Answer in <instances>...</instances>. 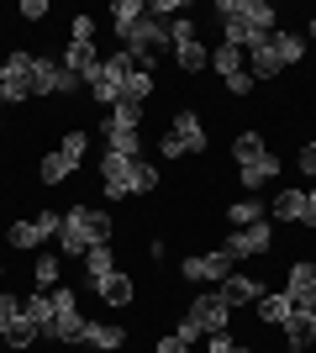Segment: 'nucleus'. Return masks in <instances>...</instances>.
<instances>
[{
    "mask_svg": "<svg viewBox=\"0 0 316 353\" xmlns=\"http://www.w3.org/2000/svg\"><path fill=\"white\" fill-rule=\"evenodd\" d=\"M116 237V216L101 206H69L63 211V227H59V253H69V259H85L90 248H101V243H111Z\"/></svg>",
    "mask_w": 316,
    "mask_h": 353,
    "instance_id": "obj_1",
    "label": "nucleus"
},
{
    "mask_svg": "<svg viewBox=\"0 0 316 353\" xmlns=\"http://www.w3.org/2000/svg\"><path fill=\"white\" fill-rule=\"evenodd\" d=\"M132 69H137V63H132V53H127V48H116V53H105V59H101V69H95L90 79H85V90H90V101L111 111V105L121 101V85H127V74H132Z\"/></svg>",
    "mask_w": 316,
    "mask_h": 353,
    "instance_id": "obj_2",
    "label": "nucleus"
},
{
    "mask_svg": "<svg viewBox=\"0 0 316 353\" xmlns=\"http://www.w3.org/2000/svg\"><path fill=\"white\" fill-rule=\"evenodd\" d=\"M74 90H85V79H74L48 53H32V101H59V95H74Z\"/></svg>",
    "mask_w": 316,
    "mask_h": 353,
    "instance_id": "obj_3",
    "label": "nucleus"
},
{
    "mask_svg": "<svg viewBox=\"0 0 316 353\" xmlns=\"http://www.w3.org/2000/svg\"><path fill=\"white\" fill-rule=\"evenodd\" d=\"M85 327H90V316L79 311V295L69 285H53V327H48V343H79Z\"/></svg>",
    "mask_w": 316,
    "mask_h": 353,
    "instance_id": "obj_4",
    "label": "nucleus"
},
{
    "mask_svg": "<svg viewBox=\"0 0 316 353\" xmlns=\"http://www.w3.org/2000/svg\"><path fill=\"white\" fill-rule=\"evenodd\" d=\"M232 301H227L222 290H200L196 301H190V306H185V316H190V322H200V332H232Z\"/></svg>",
    "mask_w": 316,
    "mask_h": 353,
    "instance_id": "obj_5",
    "label": "nucleus"
},
{
    "mask_svg": "<svg viewBox=\"0 0 316 353\" xmlns=\"http://www.w3.org/2000/svg\"><path fill=\"white\" fill-rule=\"evenodd\" d=\"M269 248H274V227H269V216L253 221V227H238V232L222 243V253L232 259V264H242V259H264Z\"/></svg>",
    "mask_w": 316,
    "mask_h": 353,
    "instance_id": "obj_6",
    "label": "nucleus"
},
{
    "mask_svg": "<svg viewBox=\"0 0 316 353\" xmlns=\"http://www.w3.org/2000/svg\"><path fill=\"white\" fill-rule=\"evenodd\" d=\"M0 95H6V105H27V101H32V53H27V48L6 53V79H0Z\"/></svg>",
    "mask_w": 316,
    "mask_h": 353,
    "instance_id": "obj_7",
    "label": "nucleus"
},
{
    "mask_svg": "<svg viewBox=\"0 0 316 353\" xmlns=\"http://www.w3.org/2000/svg\"><path fill=\"white\" fill-rule=\"evenodd\" d=\"M232 269H238V264H232L222 248H211V253H190V259L180 264V274H185L190 285H222Z\"/></svg>",
    "mask_w": 316,
    "mask_h": 353,
    "instance_id": "obj_8",
    "label": "nucleus"
},
{
    "mask_svg": "<svg viewBox=\"0 0 316 353\" xmlns=\"http://www.w3.org/2000/svg\"><path fill=\"white\" fill-rule=\"evenodd\" d=\"M132 163L137 159H121V153H111V148L101 153V190H105V201L132 195Z\"/></svg>",
    "mask_w": 316,
    "mask_h": 353,
    "instance_id": "obj_9",
    "label": "nucleus"
},
{
    "mask_svg": "<svg viewBox=\"0 0 316 353\" xmlns=\"http://www.w3.org/2000/svg\"><path fill=\"white\" fill-rule=\"evenodd\" d=\"M285 295L295 311H316V264L311 259H301V264H290L285 274Z\"/></svg>",
    "mask_w": 316,
    "mask_h": 353,
    "instance_id": "obj_10",
    "label": "nucleus"
},
{
    "mask_svg": "<svg viewBox=\"0 0 316 353\" xmlns=\"http://www.w3.org/2000/svg\"><path fill=\"white\" fill-rule=\"evenodd\" d=\"M95 295H101V306H111V311H127L137 301V285H132V274H121V269H111L105 280H85Z\"/></svg>",
    "mask_w": 316,
    "mask_h": 353,
    "instance_id": "obj_11",
    "label": "nucleus"
},
{
    "mask_svg": "<svg viewBox=\"0 0 316 353\" xmlns=\"http://www.w3.org/2000/svg\"><path fill=\"white\" fill-rule=\"evenodd\" d=\"M169 132L185 143V153H206V121H200V111H174V121H169Z\"/></svg>",
    "mask_w": 316,
    "mask_h": 353,
    "instance_id": "obj_12",
    "label": "nucleus"
},
{
    "mask_svg": "<svg viewBox=\"0 0 316 353\" xmlns=\"http://www.w3.org/2000/svg\"><path fill=\"white\" fill-rule=\"evenodd\" d=\"M238 174H242V195H258V190H264V185H274V179L285 174V163L274 159V153H264V159H258V163H242Z\"/></svg>",
    "mask_w": 316,
    "mask_h": 353,
    "instance_id": "obj_13",
    "label": "nucleus"
},
{
    "mask_svg": "<svg viewBox=\"0 0 316 353\" xmlns=\"http://www.w3.org/2000/svg\"><path fill=\"white\" fill-rule=\"evenodd\" d=\"M280 327H285V348L290 353H306L316 343V311H290Z\"/></svg>",
    "mask_w": 316,
    "mask_h": 353,
    "instance_id": "obj_14",
    "label": "nucleus"
},
{
    "mask_svg": "<svg viewBox=\"0 0 316 353\" xmlns=\"http://www.w3.org/2000/svg\"><path fill=\"white\" fill-rule=\"evenodd\" d=\"M59 63H63L69 74H74V79H90V74L101 69V48H95V43H69Z\"/></svg>",
    "mask_w": 316,
    "mask_h": 353,
    "instance_id": "obj_15",
    "label": "nucleus"
},
{
    "mask_svg": "<svg viewBox=\"0 0 316 353\" xmlns=\"http://www.w3.org/2000/svg\"><path fill=\"white\" fill-rule=\"evenodd\" d=\"M79 343H85V348H95V353H116L121 343H127V327H121V322H90Z\"/></svg>",
    "mask_w": 316,
    "mask_h": 353,
    "instance_id": "obj_16",
    "label": "nucleus"
},
{
    "mask_svg": "<svg viewBox=\"0 0 316 353\" xmlns=\"http://www.w3.org/2000/svg\"><path fill=\"white\" fill-rule=\"evenodd\" d=\"M269 221H306V190L301 185H285L269 201Z\"/></svg>",
    "mask_w": 316,
    "mask_h": 353,
    "instance_id": "obj_17",
    "label": "nucleus"
},
{
    "mask_svg": "<svg viewBox=\"0 0 316 353\" xmlns=\"http://www.w3.org/2000/svg\"><path fill=\"white\" fill-rule=\"evenodd\" d=\"M216 290H222L227 301H232V306H253L258 295H264V280H253V274H238V269H232V274H227V280L216 285Z\"/></svg>",
    "mask_w": 316,
    "mask_h": 353,
    "instance_id": "obj_18",
    "label": "nucleus"
},
{
    "mask_svg": "<svg viewBox=\"0 0 316 353\" xmlns=\"http://www.w3.org/2000/svg\"><path fill=\"white\" fill-rule=\"evenodd\" d=\"M280 74H285V63L274 59V48H269V43L248 48V79H253V85H264V79H280Z\"/></svg>",
    "mask_w": 316,
    "mask_h": 353,
    "instance_id": "obj_19",
    "label": "nucleus"
},
{
    "mask_svg": "<svg viewBox=\"0 0 316 353\" xmlns=\"http://www.w3.org/2000/svg\"><path fill=\"white\" fill-rule=\"evenodd\" d=\"M253 311H258V322H264V327H280L295 306H290V295H285V290H264V295L253 301Z\"/></svg>",
    "mask_w": 316,
    "mask_h": 353,
    "instance_id": "obj_20",
    "label": "nucleus"
},
{
    "mask_svg": "<svg viewBox=\"0 0 316 353\" xmlns=\"http://www.w3.org/2000/svg\"><path fill=\"white\" fill-rule=\"evenodd\" d=\"M32 343H43V327L27 316V306H21V316H16L11 327H6V348H16V353H27Z\"/></svg>",
    "mask_w": 316,
    "mask_h": 353,
    "instance_id": "obj_21",
    "label": "nucleus"
},
{
    "mask_svg": "<svg viewBox=\"0 0 316 353\" xmlns=\"http://www.w3.org/2000/svg\"><path fill=\"white\" fill-rule=\"evenodd\" d=\"M143 16H148V0H116V6H111V27H116L121 43H127V32H132Z\"/></svg>",
    "mask_w": 316,
    "mask_h": 353,
    "instance_id": "obj_22",
    "label": "nucleus"
},
{
    "mask_svg": "<svg viewBox=\"0 0 316 353\" xmlns=\"http://www.w3.org/2000/svg\"><path fill=\"white\" fill-rule=\"evenodd\" d=\"M242 16H248V27H253L258 37H274V32H280V16H274L269 0H242Z\"/></svg>",
    "mask_w": 316,
    "mask_h": 353,
    "instance_id": "obj_23",
    "label": "nucleus"
},
{
    "mask_svg": "<svg viewBox=\"0 0 316 353\" xmlns=\"http://www.w3.org/2000/svg\"><path fill=\"white\" fill-rule=\"evenodd\" d=\"M269 48H274V59L285 63V69H295V63L306 59V37H301V32H274Z\"/></svg>",
    "mask_w": 316,
    "mask_h": 353,
    "instance_id": "obj_24",
    "label": "nucleus"
},
{
    "mask_svg": "<svg viewBox=\"0 0 316 353\" xmlns=\"http://www.w3.org/2000/svg\"><path fill=\"white\" fill-rule=\"evenodd\" d=\"M101 132H105V148H111V153L143 159V132H132V127H101Z\"/></svg>",
    "mask_w": 316,
    "mask_h": 353,
    "instance_id": "obj_25",
    "label": "nucleus"
},
{
    "mask_svg": "<svg viewBox=\"0 0 316 353\" xmlns=\"http://www.w3.org/2000/svg\"><path fill=\"white\" fill-rule=\"evenodd\" d=\"M211 69L222 74V79H232V74L248 69V53H242V48H232V43H216V48H211Z\"/></svg>",
    "mask_w": 316,
    "mask_h": 353,
    "instance_id": "obj_26",
    "label": "nucleus"
},
{
    "mask_svg": "<svg viewBox=\"0 0 316 353\" xmlns=\"http://www.w3.org/2000/svg\"><path fill=\"white\" fill-rule=\"evenodd\" d=\"M143 117H148V105H137V101H116L111 111H105L101 127H132V132H143Z\"/></svg>",
    "mask_w": 316,
    "mask_h": 353,
    "instance_id": "obj_27",
    "label": "nucleus"
},
{
    "mask_svg": "<svg viewBox=\"0 0 316 353\" xmlns=\"http://www.w3.org/2000/svg\"><path fill=\"white\" fill-rule=\"evenodd\" d=\"M69 174H74V163L63 159L59 148H53V153H43V159H37V179H43L48 190H53V185H63V179H69Z\"/></svg>",
    "mask_w": 316,
    "mask_h": 353,
    "instance_id": "obj_28",
    "label": "nucleus"
},
{
    "mask_svg": "<svg viewBox=\"0 0 316 353\" xmlns=\"http://www.w3.org/2000/svg\"><path fill=\"white\" fill-rule=\"evenodd\" d=\"M264 216H269V206H264L258 195H242V201L227 206V221H232V227H253V221H264Z\"/></svg>",
    "mask_w": 316,
    "mask_h": 353,
    "instance_id": "obj_29",
    "label": "nucleus"
},
{
    "mask_svg": "<svg viewBox=\"0 0 316 353\" xmlns=\"http://www.w3.org/2000/svg\"><path fill=\"white\" fill-rule=\"evenodd\" d=\"M153 85H158V74H148V69H132V74H127V85H121V101H137V105H148Z\"/></svg>",
    "mask_w": 316,
    "mask_h": 353,
    "instance_id": "obj_30",
    "label": "nucleus"
},
{
    "mask_svg": "<svg viewBox=\"0 0 316 353\" xmlns=\"http://www.w3.org/2000/svg\"><path fill=\"white\" fill-rule=\"evenodd\" d=\"M79 264H85V280H105V274L116 269V253H111V243H101V248H90Z\"/></svg>",
    "mask_w": 316,
    "mask_h": 353,
    "instance_id": "obj_31",
    "label": "nucleus"
},
{
    "mask_svg": "<svg viewBox=\"0 0 316 353\" xmlns=\"http://www.w3.org/2000/svg\"><path fill=\"white\" fill-rule=\"evenodd\" d=\"M264 153H269V148H264L258 132H238V137H232V159H238V169H242V163H258Z\"/></svg>",
    "mask_w": 316,
    "mask_h": 353,
    "instance_id": "obj_32",
    "label": "nucleus"
},
{
    "mask_svg": "<svg viewBox=\"0 0 316 353\" xmlns=\"http://www.w3.org/2000/svg\"><path fill=\"white\" fill-rule=\"evenodd\" d=\"M63 274V259L59 253H37V264H32V280H37V290H53Z\"/></svg>",
    "mask_w": 316,
    "mask_h": 353,
    "instance_id": "obj_33",
    "label": "nucleus"
},
{
    "mask_svg": "<svg viewBox=\"0 0 316 353\" xmlns=\"http://www.w3.org/2000/svg\"><path fill=\"white\" fill-rule=\"evenodd\" d=\"M27 316L43 327V338H48V327H53V290H32L27 295Z\"/></svg>",
    "mask_w": 316,
    "mask_h": 353,
    "instance_id": "obj_34",
    "label": "nucleus"
},
{
    "mask_svg": "<svg viewBox=\"0 0 316 353\" xmlns=\"http://www.w3.org/2000/svg\"><path fill=\"white\" fill-rule=\"evenodd\" d=\"M148 190H158V163H153V159H137L132 163V195H148Z\"/></svg>",
    "mask_w": 316,
    "mask_h": 353,
    "instance_id": "obj_35",
    "label": "nucleus"
},
{
    "mask_svg": "<svg viewBox=\"0 0 316 353\" xmlns=\"http://www.w3.org/2000/svg\"><path fill=\"white\" fill-rule=\"evenodd\" d=\"M59 153H63V159H69V163L79 169V163H85V153H90V137H85V132L74 127V132H63V137H59Z\"/></svg>",
    "mask_w": 316,
    "mask_h": 353,
    "instance_id": "obj_36",
    "label": "nucleus"
},
{
    "mask_svg": "<svg viewBox=\"0 0 316 353\" xmlns=\"http://www.w3.org/2000/svg\"><path fill=\"white\" fill-rule=\"evenodd\" d=\"M6 237H11V248H21V253L43 243V232H37V221H16V227H11V232H6Z\"/></svg>",
    "mask_w": 316,
    "mask_h": 353,
    "instance_id": "obj_37",
    "label": "nucleus"
},
{
    "mask_svg": "<svg viewBox=\"0 0 316 353\" xmlns=\"http://www.w3.org/2000/svg\"><path fill=\"white\" fill-rule=\"evenodd\" d=\"M200 353H253V348H242L232 332H211V338L200 343Z\"/></svg>",
    "mask_w": 316,
    "mask_h": 353,
    "instance_id": "obj_38",
    "label": "nucleus"
},
{
    "mask_svg": "<svg viewBox=\"0 0 316 353\" xmlns=\"http://www.w3.org/2000/svg\"><path fill=\"white\" fill-rule=\"evenodd\" d=\"M95 16H74V21H69V43H95Z\"/></svg>",
    "mask_w": 316,
    "mask_h": 353,
    "instance_id": "obj_39",
    "label": "nucleus"
},
{
    "mask_svg": "<svg viewBox=\"0 0 316 353\" xmlns=\"http://www.w3.org/2000/svg\"><path fill=\"white\" fill-rule=\"evenodd\" d=\"M21 306H27V301H21V295H11V290H0V327H11L16 316H21Z\"/></svg>",
    "mask_w": 316,
    "mask_h": 353,
    "instance_id": "obj_40",
    "label": "nucleus"
},
{
    "mask_svg": "<svg viewBox=\"0 0 316 353\" xmlns=\"http://www.w3.org/2000/svg\"><path fill=\"white\" fill-rule=\"evenodd\" d=\"M222 85H227V95H238V101H248V95H253V79H248V69L232 74V79H222Z\"/></svg>",
    "mask_w": 316,
    "mask_h": 353,
    "instance_id": "obj_41",
    "label": "nucleus"
},
{
    "mask_svg": "<svg viewBox=\"0 0 316 353\" xmlns=\"http://www.w3.org/2000/svg\"><path fill=\"white\" fill-rule=\"evenodd\" d=\"M158 159H185V143L174 132H164V137H158Z\"/></svg>",
    "mask_w": 316,
    "mask_h": 353,
    "instance_id": "obj_42",
    "label": "nucleus"
},
{
    "mask_svg": "<svg viewBox=\"0 0 316 353\" xmlns=\"http://www.w3.org/2000/svg\"><path fill=\"white\" fill-rule=\"evenodd\" d=\"M295 169H301L306 179H316V148H311V143H306L301 153H295Z\"/></svg>",
    "mask_w": 316,
    "mask_h": 353,
    "instance_id": "obj_43",
    "label": "nucleus"
},
{
    "mask_svg": "<svg viewBox=\"0 0 316 353\" xmlns=\"http://www.w3.org/2000/svg\"><path fill=\"white\" fill-rule=\"evenodd\" d=\"M21 16H27V21H43V16H48V0H21Z\"/></svg>",
    "mask_w": 316,
    "mask_h": 353,
    "instance_id": "obj_44",
    "label": "nucleus"
},
{
    "mask_svg": "<svg viewBox=\"0 0 316 353\" xmlns=\"http://www.w3.org/2000/svg\"><path fill=\"white\" fill-rule=\"evenodd\" d=\"M153 353H196V348H185V343L169 332V338H158V348H153Z\"/></svg>",
    "mask_w": 316,
    "mask_h": 353,
    "instance_id": "obj_45",
    "label": "nucleus"
},
{
    "mask_svg": "<svg viewBox=\"0 0 316 353\" xmlns=\"http://www.w3.org/2000/svg\"><path fill=\"white\" fill-rule=\"evenodd\" d=\"M301 227H316V190H306V221Z\"/></svg>",
    "mask_w": 316,
    "mask_h": 353,
    "instance_id": "obj_46",
    "label": "nucleus"
},
{
    "mask_svg": "<svg viewBox=\"0 0 316 353\" xmlns=\"http://www.w3.org/2000/svg\"><path fill=\"white\" fill-rule=\"evenodd\" d=\"M306 37H311V43H316V16H311V21H306Z\"/></svg>",
    "mask_w": 316,
    "mask_h": 353,
    "instance_id": "obj_47",
    "label": "nucleus"
},
{
    "mask_svg": "<svg viewBox=\"0 0 316 353\" xmlns=\"http://www.w3.org/2000/svg\"><path fill=\"white\" fill-rule=\"evenodd\" d=\"M0 348H6V327H0Z\"/></svg>",
    "mask_w": 316,
    "mask_h": 353,
    "instance_id": "obj_48",
    "label": "nucleus"
},
{
    "mask_svg": "<svg viewBox=\"0 0 316 353\" xmlns=\"http://www.w3.org/2000/svg\"><path fill=\"white\" fill-rule=\"evenodd\" d=\"M0 79H6V59H0Z\"/></svg>",
    "mask_w": 316,
    "mask_h": 353,
    "instance_id": "obj_49",
    "label": "nucleus"
},
{
    "mask_svg": "<svg viewBox=\"0 0 316 353\" xmlns=\"http://www.w3.org/2000/svg\"><path fill=\"white\" fill-rule=\"evenodd\" d=\"M311 148H316V132H311Z\"/></svg>",
    "mask_w": 316,
    "mask_h": 353,
    "instance_id": "obj_50",
    "label": "nucleus"
},
{
    "mask_svg": "<svg viewBox=\"0 0 316 353\" xmlns=\"http://www.w3.org/2000/svg\"><path fill=\"white\" fill-rule=\"evenodd\" d=\"M0 127H6V121H0Z\"/></svg>",
    "mask_w": 316,
    "mask_h": 353,
    "instance_id": "obj_51",
    "label": "nucleus"
},
{
    "mask_svg": "<svg viewBox=\"0 0 316 353\" xmlns=\"http://www.w3.org/2000/svg\"><path fill=\"white\" fill-rule=\"evenodd\" d=\"M253 353H258V348H253Z\"/></svg>",
    "mask_w": 316,
    "mask_h": 353,
    "instance_id": "obj_52",
    "label": "nucleus"
}]
</instances>
